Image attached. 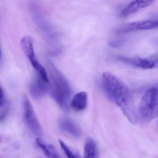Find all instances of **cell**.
I'll list each match as a JSON object with an SVG mask.
<instances>
[{"label":"cell","instance_id":"4","mask_svg":"<svg viewBox=\"0 0 158 158\" xmlns=\"http://www.w3.org/2000/svg\"><path fill=\"white\" fill-rule=\"evenodd\" d=\"M21 46L27 58L37 72L38 76L45 81H48L49 78L47 70L37 60L36 57L33 38L30 36L23 37L21 40Z\"/></svg>","mask_w":158,"mask_h":158},{"label":"cell","instance_id":"14","mask_svg":"<svg viewBox=\"0 0 158 158\" xmlns=\"http://www.w3.org/2000/svg\"><path fill=\"white\" fill-rule=\"evenodd\" d=\"M98 152L97 144L94 139H87L84 147V158H98Z\"/></svg>","mask_w":158,"mask_h":158},{"label":"cell","instance_id":"11","mask_svg":"<svg viewBox=\"0 0 158 158\" xmlns=\"http://www.w3.org/2000/svg\"><path fill=\"white\" fill-rule=\"evenodd\" d=\"M87 105L88 95L85 91H81L76 94L70 103L72 109L77 112L84 110L86 108Z\"/></svg>","mask_w":158,"mask_h":158},{"label":"cell","instance_id":"3","mask_svg":"<svg viewBox=\"0 0 158 158\" xmlns=\"http://www.w3.org/2000/svg\"><path fill=\"white\" fill-rule=\"evenodd\" d=\"M139 111L145 121H152L158 117V88L152 87L146 91L140 101Z\"/></svg>","mask_w":158,"mask_h":158},{"label":"cell","instance_id":"9","mask_svg":"<svg viewBox=\"0 0 158 158\" xmlns=\"http://www.w3.org/2000/svg\"><path fill=\"white\" fill-rule=\"evenodd\" d=\"M50 90V83H47L38 76L30 84L29 91L31 96L35 99L44 97Z\"/></svg>","mask_w":158,"mask_h":158},{"label":"cell","instance_id":"5","mask_svg":"<svg viewBox=\"0 0 158 158\" xmlns=\"http://www.w3.org/2000/svg\"><path fill=\"white\" fill-rule=\"evenodd\" d=\"M30 12L36 25L46 38L52 42H57L58 36L52 26L44 17L35 3L30 4Z\"/></svg>","mask_w":158,"mask_h":158},{"label":"cell","instance_id":"6","mask_svg":"<svg viewBox=\"0 0 158 158\" xmlns=\"http://www.w3.org/2000/svg\"><path fill=\"white\" fill-rule=\"evenodd\" d=\"M23 117L25 122L30 131L36 136L42 135V131L34 108L26 95L23 97Z\"/></svg>","mask_w":158,"mask_h":158},{"label":"cell","instance_id":"13","mask_svg":"<svg viewBox=\"0 0 158 158\" xmlns=\"http://www.w3.org/2000/svg\"><path fill=\"white\" fill-rule=\"evenodd\" d=\"M37 145L41 149L47 158H61L54 146L45 143L40 138L37 139Z\"/></svg>","mask_w":158,"mask_h":158},{"label":"cell","instance_id":"16","mask_svg":"<svg viewBox=\"0 0 158 158\" xmlns=\"http://www.w3.org/2000/svg\"><path fill=\"white\" fill-rule=\"evenodd\" d=\"M59 143L67 158H81L80 155L77 152L70 148L63 141L60 139L59 140Z\"/></svg>","mask_w":158,"mask_h":158},{"label":"cell","instance_id":"10","mask_svg":"<svg viewBox=\"0 0 158 158\" xmlns=\"http://www.w3.org/2000/svg\"><path fill=\"white\" fill-rule=\"evenodd\" d=\"M153 2V1L151 0H138L132 2L121 11L120 16L122 17H127L134 14L139 10L151 5Z\"/></svg>","mask_w":158,"mask_h":158},{"label":"cell","instance_id":"1","mask_svg":"<svg viewBox=\"0 0 158 158\" xmlns=\"http://www.w3.org/2000/svg\"><path fill=\"white\" fill-rule=\"evenodd\" d=\"M102 85L108 98L117 105L131 123L136 124L137 114L132 93L126 85L113 74L104 72L102 74Z\"/></svg>","mask_w":158,"mask_h":158},{"label":"cell","instance_id":"12","mask_svg":"<svg viewBox=\"0 0 158 158\" xmlns=\"http://www.w3.org/2000/svg\"><path fill=\"white\" fill-rule=\"evenodd\" d=\"M60 128L64 132L72 135L76 138H79L81 135V130L78 126L69 118H63L59 123Z\"/></svg>","mask_w":158,"mask_h":158},{"label":"cell","instance_id":"2","mask_svg":"<svg viewBox=\"0 0 158 158\" xmlns=\"http://www.w3.org/2000/svg\"><path fill=\"white\" fill-rule=\"evenodd\" d=\"M50 83L51 95L58 105L64 110H68L72 95V88L67 78L51 61L47 62Z\"/></svg>","mask_w":158,"mask_h":158},{"label":"cell","instance_id":"8","mask_svg":"<svg viewBox=\"0 0 158 158\" xmlns=\"http://www.w3.org/2000/svg\"><path fill=\"white\" fill-rule=\"evenodd\" d=\"M119 60L132 66L143 69H152L158 68V59H144L139 57H128L119 56Z\"/></svg>","mask_w":158,"mask_h":158},{"label":"cell","instance_id":"7","mask_svg":"<svg viewBox=\"0 0 158 158\" xmlns=\"http://www.w3.org/2000/svg\"><path fill=\"white\" fill-rule=\"evenodd\" d=\"M158 28V20H147L129 23L116 29L118 33H127L138 30H151Z\"/></svg>","mask_w":158,"mask_h":158},{"label":"cell","instance_id":"15","mask_svg":"<svg viewBox=\"0 0 158 158\" xmlns=\"http://www.w3.org/2000/svg\"><path fill=\"white\" fill-rule=\"evenodd\" d=\"M0 118L1 121H2L8 115L10 109V103L5 92L2 87L0 90Z\"/></svg>","mask_w":158,"mask_h":158}]
</instances>
